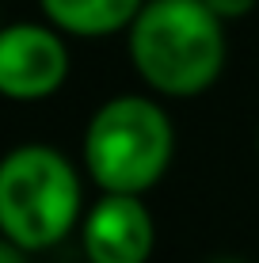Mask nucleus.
Listing matches in <instances>:
<instances>
[{
	"label": "nucleus",
	"instance_id": "nucleus-1",
	"mask_svg": "<svg viewBox=\"0 0 259 263\" xmlns=\"http://www.w3.org/2000/svg\"><path fill=\"white\" fill-rule=\"evenodd\" d=\"M130 61L160 96H202L225 65L221 20L206 0H145L130 23Z\"/></svg>",
	"mask_w": 259,
	"mask_h": 263
},
{
	"label": "nucleus",
	"instance_id": "nucleus-2",
	"mask_svg": "<svg viewBox=\"0 0 259 263\" xmlns=\"http://www.w3.org/2000/svg\"><path fill=\"white\" fill-rule=\"evenodd\" d=\"M175 130L145 96H114L84 130V168L103 195H145L172 164Z\"/></svg>",
	"mask_w": 259,
	"mask_h": 263
},
{
	"label": "nucleus",
	"instance_id": "nucleus-3",
	"mask_svg": "<svg viewBox=\"0 0 259 263\" xmlns=\"http://www.w3.org/2000/svg\"><path fill=\"white\" fill-rule=\"evenodd\" d=\"M80 221V176L50 145H19L0 157V233L23 252L61 244Z\"/></svg>",
	"mask_w": 259,
	"mask_h": 263
},
{
	"label": "nucleus",
	"instance_id": "nucleus-4",
	"mask_svg": "<svg viewBox=\"0 0 259 263\" xmlns=\"http://www.w3.org/2000/svg\"><path fill=\"white\" fill-rule=\"evenodd\" d=\"M69 77V50L53 27H0V96L15 103L53 96Z\"/></svg>",
	"mask_w": 259,
	"mask_h": 263
},
{
	"label": "nucleus",
	"instance_id": "nucleus-5",
	"mask_svg": "<svg viewBox=\"0 0 259 263\" xmlns=\"http://www.w3.org/2000/svg\"><path fill=\"white\" fill-rule=\"evenodd\" d=\"M88 263H149L156 221L141 195H103L80 225Z\"/></svg>",
	"mask_w": 259,
	"mask_h": 263
},
{
	"label": "nucleus",
	"instance_id": "nucleus-6",
	"mask_svg": "<svg viewBox=\"0 0 259 263\" xmlns=\"http://www.w3.org/2000/svg\"><path fill=\"white\" fill-rule=\"evenodd\" d=\"M46 20L76 39H103L126 31L145 8V0H38Z\"/></svg>",
	"mask_w": 259,
	"mask_h": 263
},
{
	"label": "nucleus",
	"instance_id": "nucleus-7",
	"mask_svg": "<svg viewBox=\"0 0 259 263\" xmlns=\"http://www.w3.org/2000/svg\"><path fill=\"white\" fill-rule=\"evenodd\" d=\"M206 8L225 23V20H240V15H248L255 8V0H206Z\"/></svg>",
	"mask_w": 259,
	"mask_h": 263
},
{
	"label": "nucleus",
	"instance_id": "nucleus-8",
	"mask_svg": "<svg viewBox=\"0 0 259 263\" xmlns=\"http://www.w3.org/2000/svg\"><path fill=\"white\" fill-rule=\"evenodd\" d=\"M0 263H27V252L15 240H8L4 233H0Z\"/></svg>",
	"mask_w": 259,
	"mask_h": 263
},
{
	"label": "nucleus",
	"instance_id": "nucleus-9",
	"mask_svg": "<svg viewBox=\"0 0 259 263\" xmlns=\"http://www.w3.org/2000/svg\"><path fill=\"white\" fill-rule=\"evenodd\" d=\"M217 263H240V259H217Z\"/></svg>",
	"mask_w": 259,
	"mask_h": 263
},
{
	"label": "nucleus",
	"instance_id": "nucleus-10",
	"mask_svg": "<svg viewBox=\"0 0 259 263\" xmlns=\"http://www.w3.org/2000/svg\"><path fill=\"white\" fill-rule=\"evenodd\" d=\"M255 149H259V138H255Z\"/></svg>",
	"mask_w": 259,
	"mask_h": 263
}]
</instances>
